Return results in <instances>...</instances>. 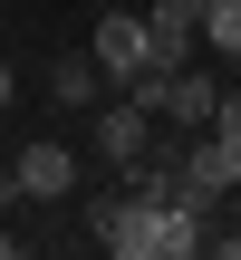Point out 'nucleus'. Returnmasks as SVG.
<instances>
[{
    "mask_svg": "<svg viewBox=\"0 0 241 260\" xmlns=\"http://www.w3.org/2000/svg\"><path fill=\"white\" fill-rule=\"evenodd\" d=\"M0 39H10V29H0Z\"/></svg>",
    "mask_w": 241,
    "mask_h": 260,
    "instance_id": "12",
    "label": "nucleus"
},
{
    "mask_svg": "<svg viewBox=\"0 0 241 260\" xmlns=\"http://www.w3.org/2000/svg\"><path fill=\"white\" fill-rule=\"evenodd\" d=\"M97 87H106V77H97V58H87V48L48 68V106H97Z\"/></svg>",
    "mask_w": 241,
    "mask_h": 260,
    "instance_id": "5",
    "label": "nucleus"
},
{
    "mask_svg": "<svg viewBox=\"0 0 241 260\" xmlns=\"http://www.w3.org/2000/svg\"><path fill=\"white\" fill-rule=\"evenodd\" d=\"M10 96H19V77H10V58H0V106H10Z\"/></svg>",
    "mask_w": 241,
    "mask_h": 260,
    "instance_id": "10",
    "label": "nucleus"
},
{
    "mask_svg": "<svg viewBox=\"0 0 241 260\" xmlns=\"http://www.w3.org/2000/svg\"><path fill=\"white\" fill-rule=\"evenodd\" d=\"M87 58H97V77H145V68H155V48H145V10H106L97 39H87Z\"/></svg>",
    "mask_w": 241,
    "mask_h": 260,
    "instance_id": "2",
    "label": "nucleus"
},
{
    "mask_svg": "<svg viewBox=\"0 0 241 260\" xmlns=\"http://www.w3.org/2000/svg\"><path fill=\"white\" fill-rule=\"evenodd\" d=\"M97 154L126 174V164H145L155 154V116L135 106V96H116V106H97Z\"/></svg>",
    "mask_w": 241,
    "mask_h": 260,
    "instance_id": "4",
    "label": "nucleus"
},
{
    "mask_svg": "<svg viewBox=\"0 0 241 260\" xmlns=\"http://www.w3.org/2000/svg\"><path fill=\"white\" fill-rule=\"evenodd\" d=\"M0 260H10V232H0Z\"/></svg>",
    "mask_w": 241,
    "mask_h": 260,
    "instance_id": "11",
    "label": "nucleus"
},
{
    "mask_svg": "<svg viewBox=\"0 0 241 260\" xmlns=\"http://www.w3.org/2000/svg\"><path fill=\"white\" fill-rule=\"evenodd\" d=\"M222 174H232V193H241V145H222Z\"/></svg>",
    "mask_w": 241,
    "mask_h": 260,
    "instance_id": "8",
    "label": "nucleus"
},
{
    "mask_svg": "<svg viewBox=\"0 0 241 260\" xmlns=\"http://www.w3.org/2000/svg\"><path fill=\"white\" fill-rule=\"evenodd\" d=\"M0 203H19V174H10V164H0Z\"/></svg>",
    "mask_w": 241,
    "mask_h": 260,
    "instance_id": "9",
    "label": "nucleus"
},
{
    "mask_svg": "<svg viewBox=\"0 0 241 260\" xmlns=\"http://www.w3.org/2000/svg\"><path fill=\"white\" fill-rule=\"evenodd\" d=\"M10 174H19V203H68V193H77V154H68L58 135L19 145V154H10Z\"/></svg>",
    "mask_w": 241,
    "mask_h": 260,
    "instance_id": "3",
    "label": "nucleus"
},
{
    "mask_svg": "<svg viewBox=\"0 0 241 260\" xmlns=\"http://www.w3.org/2000/svg\"><path fill=\"white\" fill-rule=\"evenodd\" d=\"M203 135H213V145H241V87L213 96V125H203Z\"/></svg>",
    "mask_w": 241,
    "mask_h": 260,
    "instance_id": "7",
    "label": "nucleus"
},
{
    "mask_svg": "<svg viewBox=\"0 0 241 260\" xmlns=\"http://www.w3.org/2000/svg\"><path fill=\"white\" fill-rule=\"evenodd\" d=\"M87 232H97V251H116V260H193L213 222H203V212H184V203L97 193V203H87Z\"/></svg>",
    "mask_w": 241,
    "mask_h": 260,
    "instance_id": "1",
    "label": "nucleus"
},
{
    "mask_svg": "<svg viewBox=\"0 0 241 260\" xmlns=\"http://www.w3.org/2000/svg\"><path fill=\"white\" fill-rule=\"evenodd\" d=\"M203 39L222 58H241V0H203Z\"/></svg>",
    "mask_w": 241,
    "mask_h": 260,
    "instance_id": "6",
    "label": "nucleus"
}]
</instances>
